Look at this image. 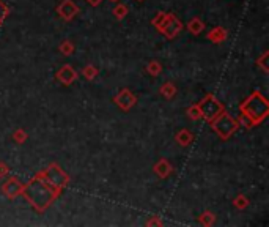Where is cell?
<instances>
[{
	"mask_svg": "<svg viewBox=\"0 0 269 227\" xmlns=\"http://www.w3.org/2000/svg\"><path fill=\"white\" fill-rule=\"evenodd\" d=\"M60 191L62 189L52 186L51 183L46 182L41 175H38L33 178L29 185L24 186L21 192L30 200L32 205L35 207L38 211H44L54 200L58 197Z\"/></svg>",
	"mask_w": 269,
	"mask_h": 227,
	"instance_id": "1",
	"label": "cell"
},
{
	"mask_svg": "<svg viewBox=\"0 0 269 227\" xmlns=\"http://www.w3.org/2000/svg\"><path fill=\"white\" fill-rule=\"evenodd\" d=\"M241 112L252 122V125H258L268 117L269 114V103L261 93L255 92L241 104Z\"/></svg>",
	"mask_w": 269,
	"mask_h": 227,
	"instance_id": "2",
	"label": "cell"
},
{
	"mask_svg": "<svg viewBox=\"0 0 269 227\" xmlns=\"http://www.w3.org/2000/svg\"><path fill=\"white\" fill-rule=\"evenodd\" d=\"M210 123L213 126L214 132H216L220 139H224V141H227V139L239 128V123L232 115H228L227 112H220L219 115L214 120H211Z\"/></svg>",
	"mask_w": 269,
	"mask_h": 227,
	"instance_id": "3",
	"label": "cell"
},
{
	"mask_svg": "<svg viewBox=\"0 0 269 227\" xmlns=\"http://www.w3.org/2000/svg\"><path fill=\"white\" fill-rule=\"evenodd\" d=\"M198 106H200V111H201V118L208 120V122H211V120L216 118L220 112H224V106L214 98V95H206L203 98V101H201Z\"/></svg>",
	"mask_w": 269,
	"mask_h": 227,
	"instance_id": "4",
	"label": "cell"
},
{
	"mask_svg": "<svg viewBox=\"0 0 269 227\" xmlns=\"http://www.w3.org/2000/svg\"><path fill=\"white\" fill-rule=\"evenodd\" d=\"M39 175H41L48 183H51L52 186H55V188H58V189H62L63 186L68 183V180H70L68 175H66V173L60 169L57 164L49 166V168L46 169L44 172L39 173Z\"/></svg>",
	"mask_w": 269,
	"mask_h": 227,
	"instance_id": "5",
	"label": "cell"
},
{
	"mask_svg": "<svg viewBox=\"0 0 269 227\" xmlns=\"http://www.w3.org/2000/svg\"><path fill=\"white\" fill-rule=\"evenodd\" d=\"M181 29H183V24H181L179 19L175 15H169L167 16V21L164 22V25L161 27L159 32H162L167 38L172 39V38H175L178 35V33L181 32Z\"/></svg>",
	"mask_w": 269,
	"mask_h": 227,
	"instance_id": "6",
	"label": "cell"
},
{
	"mask_svg": "<svg viewBox=\"0 0 269 227\" xmlns=\"http://www.w3.org/2000/svg\"><path fill=\"white\" fill-rule=\"evenodd\" d=\"M115 103L122 108L123 111H129L134 104L137 103V98L136 95L131 92V90H127V89H123L122 92L118 93V95L115 96Z\"/></svg>",
	"mask_w": 269,
	"mask_h": 227,
	"instance_id": "7",
	"label": "cell"
},
{
	"mask_svg": "<svg viewBox=\"0 0 269 227\" xmlns=\"http://www.w3.org/2000/svg\"><path fill=\"white\" fill-rule=\"evenodd\" d=\"M55 76L63 85H71L77 79V73H76V70H74L71 65H63L62 68L57 71Z\"/></svg>",
	"mask_w": 269,
	"mask_h": 227,
	"instance_id": "8",
	"label": "cell"
},
{
	"mask_svg": "<svg viewBox=\"0 0 269 227\" xmlns=\"http://www.w3.org/2000/svg\"><path fill=\"white\" fill-rule=\"evenodd\" d=\"M57 13L60 15V18L65 19V21H71V19L79 13V8L74 5V2H71V0H63V2L58 5Z\"/></svg>",
	"mask_w": 269,
	"mask_h": 227,
	"instance_id": "9",
	"label": "cell"
},
{
	"mask_svg": "<svg viewBox=\"0 0 269 227\" xmlns=\"http://www.w3.org/2000/svg\"><path fill=\"white\" fill-rule=\"evenodd\" d=\"M22 188H24V185L19 182V180L16 178V177H10L6 182L3 183V186H2V189H3V192L8 197H16L18 194H21V191H22Z\"/></svg>",
	"mask_w": 269,
	"mask_h": 227,
	"instance_id": "10",
	"label": "cell"
},
{
	"mask_svg": "<svg viewBox=\"0 0 269 227\" xmlns=\"http://www.w3.org/2000/svg\"><path fill=\"white\" fill-rule=\"evenodd\" d=\"M153 170L159 178H167L172 173V164L167 161V159H161V161L154 166Z\"/></svg>",
	"mask_w": 269,
	"mask_h": 227,
	"instance_id": "11",
	"label": "cell"
},
{
	"mask_svg": "<svg viewBox=\"0 0 269 227\" xmlns=\"http://www.w3.org/2000/svg\"><path fill=\"white\" fill-rule=\"evenodd\" d=\"M208 38H210L213 43H222L227 39V30L222 27H214L210 33H208Z\"/></svg>",
	"mask_w": 269,
	"mask_h": 227,
	"instance_id": "12",
	"label": "cell"
},
{
	"mask_svg": "<svg viewBox=\"0 0 269 227\" xmlns=\"http://www.w3.org/2000/svg\"><path fill=\"white\" fill-rule=\"evenodd\" d=\"M192 141H194V136H192L187 130H181V131L178 132V134H177V142H178L181 147H187Z\"/></svg>",
	"mask_w": 269,
	"mask_h": 227,
	"instance_id": "13",
	"label": "cell"
},
{
	"mask_svg": "<svg viewBox=\"0 0 269 227\" xmlns=\"http://www.w3.org/2000/svg\"><path fill=\"white\" fill-rule=\"evenodd\" d=\"M187 29H189V32H191V33H194V35H198V33L203 32L205 24L201 22L198 18H194L192 21H191L189 24H187Z\"/></svg>",
	"mask_w": 269,
	"mask_h": 227,
	"instance_id": "14",
	"label": "cell"
},
{
	"mask_svg": "<svg viewBox=\"0 0 269 227\" xmlns=\"http://www.w3.org/2000/svg\"><path fill=\"white\" fill-rule=\"evenodd\" d=\"M161 93L165 96V98H173L175 95H177V87H175L172 82H165L162 87H161Z\"/></svg>",
	"mask_w": 269,
	"mask_h": 227,
	"instance_id": "15",
	"label": "cell"
},
{
	"mask_svg": "<svg viewBox=\"0 0 269 227\" xmlns=\"http://www.w3.org/2000/svg\"><path fill=\"white\" fill-rule=\"evenodd\" d=\"M82 75H84V77L89 79V81H91V79H95L99 75V70L95 68L93 65H87L85 68L82 70Z\"/></svg>",
	"mask_w": 269,
	"mask_h": 227,
	"instance_id": "16",
	"label": "cell"
},
{
	"mask_svg": "<svg viewBox=\"0 0 269 227\" xmlns=\"http://www.w3.org/2000/svg\"><path fill=\"white\" fill-rule=\"evenodd\" d=\"M167 16H169V15H167V13H162V11H161V13H158V15H156V18H154L153 21H151V24H153L158 30H161V27H162L164 22L167 21Z\"/></svg>",
	"mask_w": 269,
	"mask_h": 227,
	"instance_id": "17",
	"label": "cell"
},
{
	"mask_svg": "<svg viewBox=\"0 0 269 227\" xmlns=\"http://www.w3.org/2000/svg\"><path fill=\"white\" fill-rule=\"evenodd\" d=\"M60 52H62L63 56H71L74 52V44L68 41V39H65V41L60 44Z\"/></svg>",
	"mask_w": 269,
	"mask_h": 227,
	"instance_id": "18",
	"label": "cell"
},
{
	"mask_svg": "<svg viewBox=\"0 0 269 227\" xmlns=\"http://www.w3.org/2000/svg\"><path fill=\"white\" fill-rule=\"evenodd\" d=\"M113 15H115L117 19H123L127 15V6L123 3H118L115 8H113Z\"/></svg>",
	"mask_w": 269,
	"mask_h": 227,
	"instance_id": "19",
	"label": "cell"
},
{
	"mask_svg": "<svg viewBox=\"0 0 269 227\" xmlns=\"http://www.w3.org/2000/svg\"><path fill=\"white\" fill-rule=\"evenodd\" d=\"M187 115H189L191 120H200L201 118V111H200V106H191L189 109H187Z\"/></svg>",
	"mask_w": 269,
	"mask_h": 227,
	"instance_id": "20",
	"label": "cell"
},
{
	"mask_svg": "<svg viewBox=\"0 0 269 227\" xmlns=\"http://www.w3.org/2000/svg\"><path fill=\"white\" fill-rule=\"evenodd\" d=\"M146 71L150 73L151 76H158L161 71H162V66L159 62H150V65L146 66Z\"/></svg>",
	"mask_w": 269,
	"mask_h": 227,
	"instance_id": "21",
	"label": "cell"
},
{
	"mask_svg": "<svg viewBox=\"0 0 269 227\" xmlns=\"http://www.w3.org/2000/svg\"><path fill=\"white\" fill-rule=\"evenodd\" d=\"M233 204H234V207H236V208L243 210V208H246V207L249 205V200H247V197H244L243 194H239L236 199L233 200Z\"/></svg>",
	"mask_w": 269,
	"mask_h": 227,
	"instance_id": "22",
	"label": "cell"
},
{
	"mask_svg": "<svg viewBox=\"0 0 269 227\" xmlns=\"http://www.w3.org/2000/svg\"><path fill=\"white\" fill-rule=\"evenodd\" d=\"M214 219H216V216H214L213 213H210V211H206V213H203V215L200 216L201 224H206V226H211L214 223Z\"/></svg>",
	"mask_w": 269,
	"mask_h": 227,
	"instance_id": "23",
	"label": "cell"
},
{
	"mask_svg": "<svg viewBox=\"0 0 269 227\" xmlns=\"http://www.w3.org/2000/svg\"><path fill=\"white\" fill-rule=\"evenodd\" d=\"M13 139H15L16 142L22 144V142H25V139H27V132L24 130H18L15 134H13Z\"/></svg>",
	"mask_w": 269,
	"mask_h": 227,
	"instance_id": "24",
	"label": "cell"
},
{
	"mask_svg": "<svg viewBox=\"0 0 269 227\" xmlns=\"http://www.w3.org/2000/svg\"><path fill=\"white\" fill-rule=\"evenodd\" d=\"M8 13H10V10H8V6H6L2 0H0V24H2L3 21H5V18L8 16Z\"/></svg>",
	"mask_w": 269,
	"mask_h": 227,
	"instance_id": "25",
	"label": "cell"
},
{
	"mask_svg": "<svg viewBox=\"0 0 269 227\" xmlns=\"http://www.w3.org/2000/svg\"><path fill=\"white\" fill-rule=\"evenodd\" d=\"M268 56H269L268 52H265V54H263V56H261V57H260V58L257 60V63H258V65H260L261 68H263L265 71H269V66H268V63H266V60H268Z\"/></svg>",
	"mask_w": 269,
	"mask_h": 227,
	"instance_id": "26",
	"label": "cell"
},
{
	"mask_svg": "<svg viewBox=\"0 0 269 227\" xmlns=\"http://www.w3.org/2000/svg\"><path fill=\"white\" fill-rule=\"evenodd\" d=\"M6 175H8V168H6V164L0 163V177L5 178Z\"/></svg>",
	"mask_w": 269,
	"mask_h": 227,
	"instance_id": "27",
	"label": "cell"
},
{
	"mask_svg": "<svg viewBox=\"0 0 269 227\" xmlns=\"http://www.w3.org/2000/svg\"><path fill=\"white\" fill-rule=\"evenodd\" d=\"M89 3H91V5H99L101 3V0H87Z\"/></svg>",
	"mask_w": 269,
	"mask_h": 227,
	"instance_id": "28",
	"label": "cell"
},
{
	"mask_svg": "<svg viewBox=\"0 0 269 227\" xmlns=\"http://www.w3.org/2000/svg\"><path fill=\"white\" fill-rule=\"evenodd\" d=\"M148 224H161V221H158V219H153V221H150Z\"/></svg>",
	"mask_w": 269,
	"mask_h": 227,
	"instance_id": "29",
	"label": "cell"
},
{
	"mask_svg": "<svg viewBox=\"0 0 269 227\" xmlns=\"http://www.w3.org/2000/svg\"><path fill=\"white\" fill-rule=\"evenodd\" d=\"M110 2H120V0H110Z\"/></svg>",
	"mask_w": 269,
	"mask_h": 227,
	"instance_id": "30",
	"label": "cell"
},
{
	"mask_svg": "<svg viewBox=\"0 0 269 227\" xmlns=\"http://www.w3.org/2000/svg\"><path fill=\"white\" fill-rule=\"evenodd\" d=\"M137 2H143V0H137Z\"/></svg>",
	"mask_w": 269,
	"mask_h": 227,
	"instance_id": "31",
	"label": "cell"
}]
</instances>
